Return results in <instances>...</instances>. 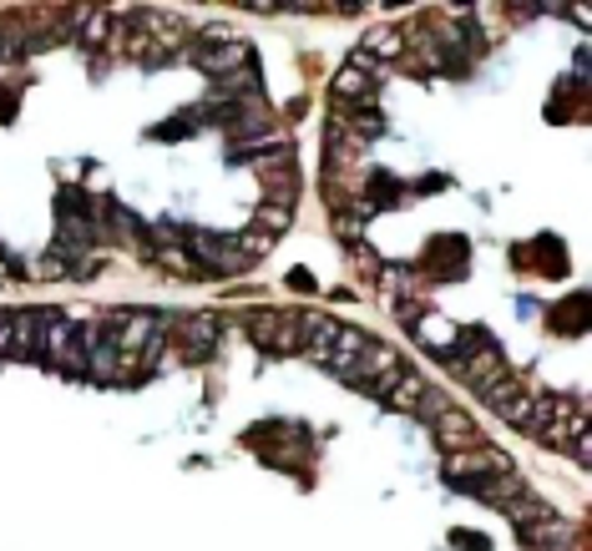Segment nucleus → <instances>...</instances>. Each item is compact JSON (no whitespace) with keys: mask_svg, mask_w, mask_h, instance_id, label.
I'll use <instances>...</instances> for the list:
<instances>
[{"mask_svg":"<svg viewBox=\"0 0 592 551\" xmlns=\"http://www.w3.org/2000/svg\"><path fill=\"white\" fill-rule=\"evenodd\" d=\"M517 537L527 541V551H582V531L557 511L547 521H537V527H522Z\"/></svg>","mask_w":592,"mask_h":551,"instance_id":"obj_9","label":"nucleus"},{"mask_svg":"<svg viewBox=\"0 0 592 551\" xmlns=\"http://www.w3.org/2000/svg\"><path fill=\"white\" fill-rule=\"evenodd\" d=\"M446 410H451V395H446V389H436V385H430L426 395H420V405H416V415L426 420V426L436 420V415H446Z\"/></svg>","mask_w":592,"mask_h":551,"instance_id":"obj_17","label":"nucleus"},{"mask_svg":"<svg viewBox=\"0 0 592 551\" xmlns=\"http://www.w3.org/2000/svg\"><path fill=\"white\" fill-rule=\"evenodd\" d=\"M451 541H456V547H461V551H492V547H486V537H481V531H451Z\"/></svg>","mask_w":592,"mask_h":551,"instance_id":"obj_20","label":"nucleus"},{"mask_svg":"<svg viewBox=\"0 0 592 551\" xmlns=\"http://www.w3.org/2000/svg\"><path fill=\"white\" fill-rule=\"evenodd\" d=\"M253 228H264L268 239H278V233H284V228H289V213H284V208H259V218H253Z\"/></svg>","mask_w":592,"mask_h":551,"instance_id":"obj_18","label":"nucleus"},{"mask_svg":"<svg viewBox=\"0 0 592 551\" xmlns=\"http://www.w3.org/2000/svg\"><path fill=\"white\" fill-rule=\"evenodd\" d=\"M249 334L268 354H304V313L294 309H259L249 313Z\"/></svg>","mask_w":592,"mask_h":551,"instance_id":"obj_3","label":"nucleus"},{"mask_svg":"<svg viewBox=\"0 0 592 551\" xmlns=\"http://www.w3.org/2000/svg\"><path fill=\"white\" fill-rule=\"evenodd\" d=\"M188 62L198 66V71H208L213 81H228V76H239L253 56H249V46H243V41H223V46H193Z\"/></svg>","mask_w":592,"mask_h":551,"instance_id":"obj_7","label":"nucleus"},{"mask_svg":"<svg viewBox=\"0 0 592 551\" xmlns=\"http://www.w3.org/2000/svg\"><path fill=\"white\" fill-rule=\"evenodd\" d=\"M506 516H512V527H537V521H547V516H552V502H542V496H531V491H517V496H512V502L502 506Z\"/></svg>","mask_w":592,"mask_h":551,"instance_id":"obj_14","label":"nucleus"},{"mask_svg":"<svg viewBox=\"0 0 592 551\" xmlns=\"http://www.w3.org/2000/svg\"><path fill=\"white\" fill-rule=\"evenodd\" d=\"M76 339H81L87 375L101 379V385H112V379H117V339H112V329H107V319H97V324H87V329H76Z\"/></svg>","mask_w":592,"mask_h":551,"instance_id":"obj_5","label":"nucleus"},{"mask_svg":"<svg viewBox=\"0 0 592 551\" xmlns=\"http://www.w3.org/2000/svg\"><path fill=\"white\" fill-rule=\"evenodd\" d=\"M446 471H461V476H512L517 465H512V455L496 451V445H476V451L456 455Z\"/></svg>","mask_w":592,"mask_h":551,"instance_id":"obj_12","label":"nucleus"},{"mask_svg":"<svg viewBox=\"0 0 592 551\" xmlns=\"http://www.w3.org/2000/svg\"><path fill=\"white\" fill-rule=\"evenodd\" d=\"M117 21L112 11H97V5H81V11H72V36L87 41V46H101V41H112Z\"/></svg>","mask_w":592,"mask_h":551,"instance_id":"obj_13","label":"nucleus"},{"mask_svg":"<svg viewBox=\"0 0 592 551\" xmlns=\"http://www.w3.org/2000/svg\"><path fill=\"white\" fill-rule=\"evenodd\" d=\"M395 370H401V354H395V344H385V339H365V344H360V354L350 360V375H344V385H370V379L395 375Z\"/></svg>","mask_w":592,"mask_h":551,"instance_id":"obj_6","label":"nucleus"},{"mask_svg":"<svg viewBox=\"0 0 592 551\" xmlns=\"http://www.w3.org/2000/svg\"><path fill=\"white\" fill-rule=\"evenodd\" d=\"M370 97H375V76L365 71V66H340V76H335V101H340V112H360V107H370Z\"/></svg>","mask_w":592,"mask_h":551,"instance_id":"obj_11","label":"nucleus"},{"mask_svg":"<svg viewBox=\"0 0 592 551\" xmlns=\"http://www.w3.org/2000/svg\"><path fill=\"white\" fill-rule=\"evenodd\" d=\"M410 334L420 339V350L441 354V360H451V354L461 350V324H451L446 313H420L416 324H410Z\"/></svg>","mask_w":592,"mask_h":551,"instance_id":"obj_10","label":"nucleus"},{"mask_svg":"<svg viewBox=\"0 0 592 551\" xmlns=\"http://www.w3.org/2000/svg\"><path fill=\"white\" fill-rule=\"evenodd\" d=\"M446 370L467 379L476 395H486L492 385H502L512 375V364H506V354L496 350V339L486 329H461V350L446 360Z\"/></svg>","mask_w":592,"mask_h":551,"instance_id":"obj_1","label":"nucleus"},{"mask_svg":"<svg viewBox=\"0 0 592 551\" xmlns=\"http://www.w3.org/2000/svg\"><path fill=\"white\" fill-rule=\"evenodd\" d=\"M107 329L117 339V354H147L152 364H163L167 350V319L152 309H112Z\"/></svg>","mask_w":592,"mask_h":551,"instance_id":"obj_2","label":"nucleus"},{"mask_svg":"<svg viewBox=\"0 0 592 551\" xmlns=\"http://www.w3.org/2000/svg\"><path fill=\"white\" fill-rule=\"evenodd\" d=\"M430 430H436V440H441L451 455H467V451H476V445H486L481 426L471 420L467 410H456V405L446 415H436V420H430Z\"/></svg>","mask_w":592,"mask_h":551,"instance_id":"obj_8","label":"nucleus"},{"mask_svg":"<svg viewBox=\"0 0 592 551\" xmlns=\"http://www.w3.org/2000/svg\"><path fill=\"white\" fill-rule=\"evenodd\" d=\"M167 344H173V354L183 364H202L208 354H213V344H218V319L213 313L177 319V324H167Z\"/></svg>","mask_w":592,"mask_h":551,"instance_id":"obj_4","label":"nucleus"},{"mask_svg":"<svg viewBox=\"0 0 592 551\" xmlns=\"http://www.w3.org/2000/svg\"><path fill=\"white\" fill-rule=\"evenodd\" d=\"M329 163H354V157H360V152H365V142L354 137L350 126H344V117H335V126H329Z\"/></svg>","mask_w":592,"mask_h":551,"instance_id":"obj_16","label":"nucleus"},{"mask_svg":"<svg viewBox=\"0 0 592 551\" xmlns=\"http://www.w3.org/2000/svg\"><path fill=\"white\" fill-rule=\"evenodd\" d=\"M294 198H299V177H294V167L264 173V202H268V208H284V213H289Z\"/></svg>","mask_w":592,"mask_h":551,"instance_id":"obj_15","label":"nucleus"},{"mask_svg":"<svg viewBox=\"0 0 592 551\" xmlns=\"http://www.w3.org/2000/svg\"><path fill=\"white\" fill-rule=\"evenodd\" d=\"M0 360H21L15 354V313L0 309Z\"/></svg>","mask_w":592,"mask_h":551,"instance_id":"obj_19","label":"nucleus"}]
</instances>
